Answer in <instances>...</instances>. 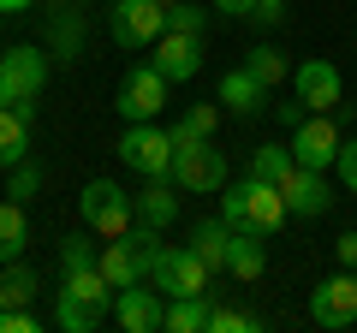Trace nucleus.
Instances as JSON below:
<instances>
[{
    "label": "nucleus",
    "instance_id": "nucleus-9",
    "mask_svg": "<svg viewBox=\"0 0 357 333\" xmlns=\"http://www.w3.org/2000/svg\"><path fill=\"white\" fill-rule=\"evenodd\" d=\"M48 84V54L42 48H6L0 54V102H36Z\"/></svg>",
    "mask_w": 357,
    "mask_h": 333
},
{
    "label": "nucleus",
    "instance_id": "nucleus-10",
    "mask_svg": "<svg viewBox=\"0 0 357 333\" xmlns=\"http://www.w3.org/2000/svg\"><path fill=\"white\" fill-rule=\"evenodd\" d=\"M340 143H345L340 114H310L304 125L292 131V161H298V166H316V173H328V166L340 161Z\"/></svg>",
    "mask_w": 357,
    "mask_h": 333
},
{
    "label": "nucleus",
    "instance_id": "nucleus-4",
    "mask_svg": "<svg viewBox=\"0 0 357 333\" xmlns=\"http://www.w3.org/2000/svg\"><path fill=\"white\" fill-rule=\"evenodd\" d=\"M107 36L119 48H155L167 36V6L161 0H107Z\"/></svg>",
    "mask_w": 357,
    "mask_h": 333
},
{
    "label": "nucleus",
    "instance_id": "nucleus-17",
    "mask_svg": "<svg viewBox=\"0 0 357 333\" xmlns=\"http://www.w3.org/2000/svg\"><path fill=\"white\" fill-rule=\"evenodd\" d=\"M131 208H137V220L143 226H155V232H167L178 220V191L167 179H143V191L131 196Z\"/></svg>",
    "mask_w": 357,
    "mask_h": 333
},
{
    "label": "nucleus",
    "instance_id": "nucleus-24",
    "mask_svg": "<svg viewBox=\"0 0 357 333\" xmlns=\"http://www.w3.org/2000/svg\"><path fill=\"white\" fill-rule=\"evenodd\" d=\"M244 65H250V72L262 77L268 90H280L286 77H292V60H286V48H274V42H256V48L244 54Z\"/></svg>",
    "mask_w": 357,
    "mask_h": 333
},
{
    "label": "nucleus",
    "instance_id": "nucleus-28",
    "mask_svg": "<svg viewBox=\"0 0 357 333\" xmlns=\"http://www.w3.org/2000/svg\"><path fill=\"white\" fill-rule=\"evenodd\" d=\"M36 191H42V166L30 161V155L18 166H6V196H13V203H30Z\"/></svg>",
    "mask_w": 357,
    "mask_h": 333
},
{
    "label": "nucleus",
    "instance_id": "nucleus-34",
    "mask_svg": "<svg viewBox=\"0 0 357 333\" xmlns=\"http://www.w3.org/2000/svg\"><path fill=\"white\" fill-rule=\"evenodd\" d=\"M42 321L30 316V309H0V333H36Z\"/></svg>",
    "mask_w": 357,
    "mask_h": 333
},
{
    "label": "nucleus",
    "instance_id": "nucleus-33",
    "mask_svg": "<svg viewBox=\"0 0 357 333\" xmlns=\"http://www.w3.org/2000/svg\"><path fill=\"white\" fill-rule=\"evenodd\" d=\"M250 24H262V30L286 24V0H256V6H250Z\"/></svg>",
    "mask_w": 357,
    "mask_h": 333
},
{
    "label": "nucleus",
    "instance_id": "nucleus-7",
    "mask_svg": "<svg viewBox=\"0 0 357 333\" xmlns=\"http://www.w3.org/2000/svg\"><path fill=\"white\" fill-rule=\"evenodd\" d=\"M149 280L161 286L167 297H197V292H208V280H215V268H208V262L197 256L191 244H167L161 256H155Z\"/></svg>",
    "mask_w": 357,
    "mask_h": 333
},
{
    "label": "nucleus",
    "instance_id": "nucleus-8",
    "mask_svg": "<svg viewBox=\"0 0 357 333\" xmlns=\"http://www.w3.org/2000/svg\"><path fill=\"white\" fill-rule=\"evenodd\" d=\"M167 84L155 65H131L126 77H119V114H126V125H143V119H161V107H167Z\"/></svg>",
    "mask_w": 357,
    "mask_h": 333
},
{
    "label": "nucleus",
    "instance_id": "nucleus-3",
    "mask_svg": "<svg viewBox=\"0 0 357 333\" xmlns=\"http://www.w3.org/2000/svg\"><path fill=\"white\" fill-rule=\"evenodd\" d=\"M77 220H84L96 238H119V232L137 226V208H131V196L119 191L114 179H89L84 196H77Z\"/></svg>",
    "mask_w": 357,
    "mask_h": 333
},
{
    "label": "nucleus",
    "instance_id": "nucleus-30",
    "mask_svg": "<svg viewBox=\"0 0 357 333\" xmlns=\"http://www.w3.org/2000/svg\"><path fill=\"white\" fill-rule=\"evenodd\" d=\"M262 321L250 316V309H238V304H227V309H215L208 316V333H256Z\"/></svg>",
    "mask_w": 357,
    "mask_h": 333
},
{
    "label": "nucleus",
    "instance_id": "nucleus-35",
    "mask_svg": "<svg viewBox=\"0 0 357 333\" xmlns=\"http://www.w3.org/2000/svg\"><path fill=\"white\" fill-rule=\"evenodd\" d=\"M274 119H280L286 131H298V125L310 119V107H304V102H280V107H274Z\"/></svg>",
    "mask_w": 357,
    "mask_h": 333
},
{
    "label": "nucleus",
    "instance_id": "nucleus-19",
    "mask_svg": "<svg viewBox=\"0 0 357 333\" xmlns=\"http://www.w3.org/2000/svg\"><path fill=\"white\" fill-rule=\"evenodd\" d=\"M208 316H215V297H167V333H208Z\"/></svg>",
    "mask_w": 357,
    "mask_h": 333
},
{
    "label": "nucleus",
    "instance_id": "nucleus-27",
    "mask_svg": "<svg viewBox=\"0 0 357 333\" xmlns=\"http://www.w3.org/2000/svg\"><path fill=\"white\" fill-rule=\"evenodd\" d=\"M102 262V244H96V232H72V238H60V274H72V268H96Z\"/></svg>",
    "mask_w": 357,
    "mask_h": 333
},
{
    "label": "nucleus",
    "instance_id": "nucleus-12",
    "mask_svg": "<svg viewBox=\"0 0 357 333\" xmlns=\"http://www.w3.org/2000/svg\"><path fill=\"white\" fill-rule=\"evenodd\" d=\"M114 321H119L126 333H155V327H167V292H161L155 280L114 292Z\"/></svg>",
    "mask_w": 357,
    "mask_h": 333
},
{
    "label": "nucleus",
    "instance_id": "nucleus-16",
    "mask_svg": "<svg viewBox=\"0 0 357 333\" xmlns=\"http://www.w3.org/2000/svg\"><path fill=\"white\" fill-rule=\"evenodd\" d=\"M232 226V220H227ZM262 268H268V250H262V232H250V226H232V238H227V274L238 286H250V280H262Z\"/></svg>",
    "mask_w": 357,
    "mask_h": 333
},
{
    "label": "nucleus",
    "instance_id": "nucleus-32",
    "mask_svg": "<svg viewBox=\"0 0 357 333\" xmlns=\"http://www.w3.org/2000/svg\"><path fill=\"white\" fill-rule=\"evenodd\" d=\"M333 173H340V185L357 196V137H345V143H340V161H333Z\"/></svg>",
    "mask_w": 357,
    "mask_h": 333
},
{
    "label": "nucleus",
    "instance_id": "nucleus-11",
    "mask_svg": "<svg viewBox=\"0 0 357 333\" xmlns=\"http://www.w3.org/2000/svg\"><path fill=\"white\" fill-rule=\"evenodd\" d=\"M310 321L328 327V333L351 327L357 321V268H340L333 280H321L316 292H310Z\"/></svg>",
    "mask_w": 357,
    "mask_h": 333
},
{
    "label": "nucleus",
    "instance_id": "nucleus-5",
    "mask_svg": "<svg viewBox=\"0 0 357 333\" xmlns=\"http://www.w3.org/2000/svg\"><path fill=\"white\" fill-rule=\"evenodd\" d=\"M292 84H298V102H304L310 114H351V102H345V77H340V65H333L328 54L298 60L292 65Z\"/></svg>",
    "mask_w": 357,
    "mask_h": 333
},
{
    "label": "nucleus",
    "instance_id": "nucleus-31",
    "mask_svg": "<svg viewBox=\"0 0 357 333\" xmlns=\"http://www.w3.org/2000/svg\"><path fill=\"white\" fill-rule=\"evenodd\" d=\"M167 30L203 36V30H208V18H203V6H185V0H173V6H167Z\"/></svg>",
    "mask_w": 357,
    "mask_h": 333
},
{
    "label": "nucleus",
    "instance_id": "nucleus-22",
    "mask_svg": "<svg viewBox=\"0 0 357 333\" xmlns=\"http://www.w3.org/2000/svg\"><path fill=\"white\" fill-rule=\"evenodd\" d=\"M24 244H30V220H24V203H0V268L6 262H18L24 256Z\"/></svg>",
    "mask_w": 357,
    "mask_h": 333
},
{
    "label": "nucleus",
    "instance_id": "nucleus-21",
    "mask_svg": "<svg viewBox=\"0 0 357 333\" xmlns=\"http://www.w3.org/2000/svg\"><path fill=\"white\" fill-rule=\"evenodd\" d=\"M227 238H232L227 215H215V220H197V232H191V250H197V256H203L215 274H227Z\"/></svg>",
    "mask_w": 357,
    "mask_h": 333
},
{
    "label": "nucleus",
    "instance_id": "nucleus-15",
    "mask_svg": "<svg viewBox=\"0 0 357 333\" xmlns=\"http://www.w3.org/2000/svg\"><path fill=\"white\" fill-rule=\"evenodd\" d=\"M268 95H274V90H268V84L250 72V65H232V72L215 84V102H220V114H238V119H256V114L268 107Z\"/></svg>",
    "mask_w": 357,
    "mask_h": 333
},
{
    "label": "nucleus",
    "instance_id": "nucleus-1",
    "mask_svg": "<svg viewBox=\"0 0 357 333\" xmlns=\"http://www.w3.org/2000/svg\"><path fill=\"white\" fill-rule=\"evenodd\" d=\"M220 215L232 220V226H250V232H280L286 226V196H280V185H268V179H256V173H244L238 185H227L220 191Z\"/></svg>",
    "mask_w": 357,
    "mask_h": 333
},
{
    "label": "nucleus",
    "instance_id": "nucleus-6",
    "mask_svg": "<svg viewBox=\"0 0 357 333\" xmlns=\"http://www.w3.org/2000/svg\"><path fill=\"white\" fill-rule=\"evenodd\" d=\"M173 185L191 196H220L227 191V155L215 149V143H185V149L173 155Z\"/></svg>",
    "mask_w": 357,
    "mask_h": 333
},
{
    "label": "nucleus",
    "instance_id": "nucleus-39",
    "mask_svg": "<svg viewBox=\"0 0 357 333\" xmlns=\"http://www.w3.org/2000/svg\"><path fill=\"white\" fill-rule=\"evenodd\" d=\"M161 6H173V0H161Z\"/></svg>",
    "mask_w": 357,
    "mask_h": 333
},
{
    "label": "nucleus",
    "instance_id": "nucleus-14",
    "mask_svg": "<svg viewBox=\"0 0 357 333\" xmlns=\"http://www.w3.org/2000/svg\"><path fill=\"white\" fill-rule=\"evenodd\" d=\"M155 72L167 77V84H191L197 72H203V36H185V30H167L161 42H155Z\"/></svg>",
    "mask_w": 357,
    "mask_h": 333
},
{
    "label": "nucleus",
    "instance_id": "nucleus-25",
    "mask_svg": "<svg viewBox=\"0 0 357 333\" xmlns=\"http://www.w3.org/2000/svg\"><path fill=\"white\" fill-rule=\"evenodd\" d=\"M107 321L102 304H77V297H60V309H54V327L60 333H96Z\"/></svg>",
    "mask_w": 357,
    "mask_h": 333
},
{
    "label": "nucleus",
    "instance_id": "nucleus-18",
    "mask_svg": "<svg viewBox=\"0 0 357 333\" xmlns=\"http://www.w3.org/2000/svg\"><path fill=\"white\" fill-rule=\"evenodd\" d=\"M36 292H42L36 268H30L24 256L6 262V274H0V309H30V304H36Z\"/></svg>",
    "mask_w": 357,
    "mask_h": 333
},
{
    "label": "nucleus",
    "instance_id": "nucleus-23",
    "mask_svg": "<svg viewBox=\"0 0 357 333\" xmlns=\"http://www.w3.org/2000/svg\"><path fill=\"white\" fill-rule=\"evenodd\" d=\"M167 131H173V149H185V143H203V137H215V131H220V102H197L191 114H185V119H173Z\"/></svg>",
    "mask_w": 357,
    "mask_h": 333
},
{
    "label": "nucleus",
    "instance_id": "nucleus-13",
    "mask_svg": "<svg viewBox=\"0 0 357 333\" xmlns=\"http://www.w3.org/2000/svg\"><path fill=\"white\" fill-rule=\"evenodd\" d=\"M280 196H286V215H298V220H321L333 208V185H328V173H316V166H298L292 161V173L280 179Z\"/></svg>",
    "mask_w": 357,
    "mask_h": 333
},
{
    "label": "nucleus",
    "instance_id": "nucleus-20",
    "mask_svg": "<svg viewBox=\"0 0 357 333\" xmlns=\"http://www.w3.org/2000/svg\"><path fill=\"white\" fill-rule=\"evenodd\" d=\"M30 155V119L13 102H0V166H18Z\"/></svg>",
    "mask_w": 357,
    "mask_h": 333
},
{
    "label": "nucleus",
    "instance_id": "nucleus-37",
    "mask_svg": "<svg viewBox=\"0 0 357 333\" xmlns=\"http://www.w3.org/2000/svg\"><path fill=\"white\" fill-rule=\"evenodd\" d=\"M215 6H220L227 18H250V6H256V0H215Z\"/></svg>",
    "mask_w": 357,
    "mask_h": 333
},
{
    "label": "nucleus",
    "instance_id": "nucleus-38",
    "mask_svg": "<svg viewBox=\"0 0 357 333\" xmlns=\"http://www.w3.org/2000/svg\"><path fill=\"white\" fill-rule=\"evenodd\" d=\"M36 0H0V18H13V13H30Z\"/></svg>",
    "mask_w": 357,
    "mask_h": 333
},
{
    "label": "nucleus",
    "instance_id": "nucleus-36",
    "mask_svg": "<svg viewBox=\"0 0 357 333\" xmlns=\"http://www.w3.org/2000/svg\"><path fill=\"white\" fill-rule=\"evenodd\" d=\"M333 256H340V268H357V232H340L333 238Z\"/></svg>",
    "mask_w": 357,
    "mask_h": 333
},
{
    "label": "nucleus",
    "instance_id": "nucleus-26",
    "mask_svg": "<svg viewBox=\"0 0 357 333\" xmlns=\"http://www.w3.org/2000/svg\"><path fill=\"white\" fill-rule=\"evenodd\" d=\"M250 173L268 185H280L286 173H292V143H256L250 149Z\"/></svg>",
    "mask_w": 357,
    "mask_h": 333
},
{
    "label": "nucleus",
    "instance_id": "nucleus-29",
    "mask_svg": "<svg viewBox=\"0 0 357 333\" xmlns=\"http://www.w3.org/2000/svg\"><path fill=\"white\" fill-rule=\"evenodd\" d=\"M48 42H54V54H60V60H72V54H77V42H84V24H77V13H66V18H54V30H48Z\"/></svg>",
    "mask_w": 357,
    "mask_h": 333
},
{
    "label": "nucleus",
    "instance_id": "nucleus-2",
    "mask_svg": "<svg viewBox=\"0 0 357 333\" xmlns=\"http://www.w3.org/2000/svg\"><path fill=\"white\" fill-rule=\"evenodd\" d=\"M114 155L131 166V173H143V179H173V131L155 125V119H143V125H126L114 143Z\"/></svg>",
    "mask_w": 357,
    "mask_h": 333
}]
</instances>
